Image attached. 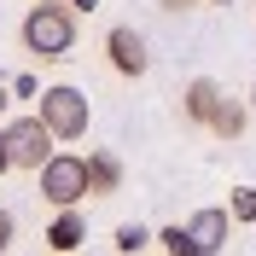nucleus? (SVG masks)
Segmentation results:
<instances>
[{
    "mask_svg": "<svg viewBox=\"0 0 256 256\" xmlns=\"http://www.w3.org/2000/svg\"><path fill=\"white\" fill-rule=\"evenodd\" d=\"M0 175H12V163H6V152H0Z\"/></svg>",
    "mask_w": 256,
    "mask_h": 256,
    "instance_id": "nucleus-17",
    "label": "nucleus"
},
{
    "mask_svg": "<svg viewBox=\"0 0 256 256\" xmlns=\"http://www.w3.org/2000/svg\"><path fill=\"white\" fill-rule=\"evenodd\" d=\"M24 47L41 64H58L76 52V6L70 0H35L24 18Z\"/></svg>",
    "mask_w": 256,
    "mask_h": 256,
    "instance_id": "nucleus-1",
    "label": "nucleus"
},
{
    "mask_svg": "<svg viewBox=\"0 0 256 256\" xmlns=\"http://www.w3.org/2000/svg\"><path fill=\"white\" fill-rule=\"evenodd\" d=\"M186 233H192V250H198V256H210V250H227L233 216H227V210H198V216L186 222Z\"/></svg>",
    "mask_w": 256,
    "mask_h": 256,
    "instance_id": "nucleus-6",
    "label": "nucleus"
},
{
    "mask_svg": "<svg viewBox=\"0 0 256 256\" xmlns=\"http://www.w3.org/2000/svg\"><path fill=\"white\" fill-rule=\"evenodd\" d=\"M116 250H122V256H140L146 250V244H152V227H140V222H122V227H116Z\"/></svg>",
    "mask_w": 256,
    "mask_h": 256,
    "instance_id": "nucleus-11",
    "label": "nucleus"
},
{
    "mask_svg": "<svg viewBox=\"0 0 256 256\" xmlns=\"http://www.w3.org/2000/svg\"><path fill=\"white\" fill-rule=\"evenodd\" d=\"M227 216H233V222H256V186H239V192H233Z\"/></svg>",
    "mask_w": 256,
    "mask_h": 256,
    "instance_id": "nucleus-13",
    "label": "nucleus"
},
{
    "mask_svg": "<svg viewBox=\"0 0 256 256\" xmlns=\"http://www.w3.org/2000/svg\"><path fill=\"white\" fill-rule=\"evenodd\" d=\"M82 239H88V216H82L76 204H64L58 216H52V227H47V244L58 256H70V250H82Z\"/></svg>",
    "mask_w": 256,
    "mask_h": 256,
    "instance_id": "nucleus-9",
    "label": "nucleus"
},
{
    "mask_svg": "<svg viewBox=\"0 0 256 256\" xmlns=\"http://www.w3.org/2000/svg\"><path fill=\"white\" fill-rule=\"evenodd\" d=\"M216 105H222V82H216V76H192V82H186V94H180V111H186V122L204 128Z\"/></svg>",
    "mask_w": 256,
    "mask_h": 256,
    "instance_id": "nucleus-7",
    "label": "nucleus"
},
{
    "mask_svg": "<svg viewBox=\"0 0 256 256\" xmlns=\"http://www.w3.org/2000/svg\"><path fill=\"white\" fill-rule=\"evenodd\" d=\"M216 6H227V0H216Z\"/></svg>",
    "mask_w": 256,
    "mask_h": 256,
    "instance_id": "nucleus-19",
    "label": "nucleus"
},
{
    "mask_svg": "<svg viewBox=\"0 0 256 256\" xmlns=\"http://www.w3.org/2000/svg\"><path fill=\"white\" fill-rule=\"evenodd\" d=\"M244 122H250V105H244V99H233V94H222V105L210 111V122H204V128L216 134V140H239Z\"/></svg>",
    "mask_w": 256,
    "mask_h": 256,
    "instance_id": "nucleus-10",
    "label": "nucleus"
},
{
    "mask_svg": "<svg viewBox=\"0 0 256 256\" xmlns=\"http://www.w3.org/2000/svg\"><path fill=\"white\" fill-rule=\"evenodd\" d=\"M250 116H256V82H250Z\"/></svg>",
    "mask_w": 256,
    "mask_h": 256,
    "instance_id": "nucleus-18",
    "label": "nucleus"
},
{
    "mask_svg": "<svg viewBox=\"0 0 256 256\" xmlns=\"http://www.w3.org/2000/svg\"><path fill=\"white\" fill-rule=\"evenodd\" d=\"M41 122L52 128V140H82V134H88V94H82V88H70V82H58V88H47V94H41Z\"/></svg>",
    "mask_w": 256,
    "mask_h": 256,
    "instance_id": "nucleus-3",
    "label": "nucleus"
},
{
    "mask_svg": "<svg viewBox=\"0 0 256 256\" xmlns=\"http://www.w3.org/2000/svg\"><path fill=\"white\" fill-rule=\"evenodd\" d=\"M41 198H47L52 210H64V204H82L88 198V158H70V152H52L41 169Z\"/></svg>",
    "mask_w": 256,
    "mask_h": 256,
    "instance_id": "nucleus-4",
    "label": "nucleus"
},
{
    "mask_svg": "<svg viewBox=\"0 0 256 256\" xmlns=\"http://www.w3.org/2000/svg\"><path fill=\"white\" fill-rule=\"evenodd\" d=\"M12 239H18V222H12V210H0V256L12 250Z\"/></svg>",
    "mask_w": 256,
    "mask_h": 256,
    "instance_id": "nucleus-14",
    "label": "nucleus"
},
{
    "mask_svg": "<svg viewBox=\"0 0 256 256\" xmlns=\"http://www.w3.org/2000/svg\"><path fill=\"white\" fill-rule=\"evenodd\" d=\"M105 52H111V70H116V76H146V70H152L146 35H140V30H128V24H116V30L105 35Z\"/></svg>",
    "mask_w": 256,
    "mask_h": 256,
    "instance_id": "nucleus-5",
    "label": "nucleus"
},
{
    "mask_svg": "<svg viewBox=\"0 0 256 256\" xmlns=\"http://www.w3.org/2000/svg\"><path fill=\"white\" fill-rule=\"evenodd\" d=\"M0 152H6L12 169H41L58 152V140H52V128L41 116H12V122L0 128Z\"/></svg>",
    "mask_w": 256,
    "mask_h": 256,
    "instance_id": "nucleus-2",
    "label": "nucleus"
},
{
    "mask_svg": "<svg viewBox=\"0 0 256 256\" xmlns=\"http://www.w3.org/2000/svg\"><path fill=\"white\" fill-rule=\"evenodd\" d=\"M163 12H192V6H198V0H158Z\"/></svg>",
    "mask_w": 256,
    "mask_h": 256,
    "instance_id": "nucleus-15",
    "label": "nucleus"
},
{
    "mask_svg": "<svg viewBox=\"0 0 256 256\" xmlns=\"http://www.w3.org/2000/svg\"><path fill=\"white\" fill-rule=\"evenodd\" d=\"M70 6H76V12H94V6H99V0H70Z\"/></svg>",
    "mask_w": 256,
    "mask_h": 256,
    "instance_id": "nucleus-16",
    "label": "nucleus"
},
{
    "mask_svg": "<svg viewBox=\"0 0 256 256\" xmlns=\"http://www.w3.org/2000/svg\"><path fill=\"white\" fill-rule=\"evenodd\" d=\"M122 192V158L116 152H88V198Z\"/></svg>",
    "mask_w": 256,
    "mask_h": 256,
    "instance_id": "nucleus-8",
    "label": "nucleus"
},
{
    "mask_svg": "<svg viewBox=\"0 0 256 256\" xmlns=\"http://www.w3.org/2000/svg\"><path fill=\"white\" fill-rule=\"evenodd\" d=\"M152 244H163L169 256H198V250H192V233H186V227H163V233H152Z\"/></svg>",
    "mask_w": 256,
    "mask_h": 256,
    "instance_id": "nucleus-12",
    "label": "nucleus"
}]
</instances>
